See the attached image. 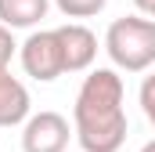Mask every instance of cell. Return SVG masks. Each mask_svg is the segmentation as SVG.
<instances>
[{
    "mask_svg": "<svg viewBox=\"0 0 155 152\" xmlns=\"http://www.w3.org/2000/svg\"><path fill=\"white\" fill-rule=\"evenodd\" d=\"M126 87L119 69H90L72 105V134L83 152H119L126 141Z\"/></svg>",
    "mask_w": 155,
    "mask_h": 152,
    "instance_id": "6da1fadb",
    "label": "cell"
},
{
    "mask_svg": "<svg viewBox=\"0 0 155 152\" xmlns=\"http://www.w3.org/2000/svg\"><path fill=\"white\" fill-rule=\"evenodd\" d=\"M105 51L123 73H148L155 65V18L148 15L116 18L105 33Z\"/></svg>",
    "mask_w": 155,
    "mask_h": 152,
    "instance_id": "7a4b0ae2",
    "label": "cell"
},
{
    "mask_svg": "<svg viewBox=\"0 0 155 152\" xmlns=\"http://www.w3.org/2000/svg\"><path fill=\"white\" fill-rule=\"evenodd\" d=\"M22 69L40 83H51L58 76H65V58H61V43H58V29H36L29 33L25 43L18 47Z\"/></svg>",
    "mask_w": 155,
    "mask_h": 152,
    "instance_id": "3957f363",
    "label": "cell"
},
{
    "mask_svg": "<svg viewBox=\"0 0 155 152\" xmlns=\"http://www.w3.org/2000/svg\"><path fill=\"white\" fill-rule=\"evenodd\" d=\"M69 138H76L69 119L54 109L29 112V119L22 123V152H65Z\"/></svg>",
    "mask_w": 155,
    "mask_h": 152,
    "instance_id": "277c9868",
    "label": "cell"
},
{
    "mask_svg": "<svg viewBox=\"0 0 155 152\" xmlns=\"http://www.w3.org/2000/svg\"><path fill=\"white\" fill-rule=\"evenodd\" d=\"M58 43L65 58V73H87L97 58V36L83 22H65L58 26Z\"/></svg>",
    "mask_w": 155,
    "mask_h": 152,
    "instance_id": "5b68a950",
    "label": "cell"
},
{
    "mask_svg": "<svg viewBox=\"0 0 155 152\" xmlns=\"http://www.w3.org/2000/svg\"><path fill=\"white\" fill-rule=\"evenodd\" d=\"M33 112L29 91L18 76H11V65H0V127H18Z\"/></svg>",
    "mask_w": 155,
    "mask_h": 152,
    "instance_id": "8992f818",
    "label": "cell"
},
{
    "mask_svg": "<svg viewBox=\"0 0 155 152\" xmlns=\"http://www.w3.org/2000/svg\"><path fill=\"white\" fill-rule=\"evenodd\" d=\"M51 0H0V22L11 29H33L47 18Z\"/></svg>",
    "mask_w": 155,
    "mask_h": 152,
    "instance_id": "52a82bcc",
    "label": "cell"
},
{
    "mask_svg": "<svg viewBox=\"0 0 155 152\" xmlns=\"http://www.w3.org/2000/svg\"><path fill=\"white\" fill-rule=\"evenodd\" d=\"M54 4L65 18H94L97 11H105L108 0H54Z\"/></svg>",
    "mask_w": 155,
    "mask_h": 152,
    "instance_id": "ba28073f",
    "label": "cell"
},
{
    "mask_svg": "<svg viewBox=\"0 0 155 152\" xmlns=\"http://www.w3.org/2000/svg\"><path fill=\"white\" fill-rule=\"evenodd\" d=\"M141 109H144V119L155 127V69H148V76L141 80Z\"/></svg>",
    "mask_w": 155,
    "mask_h": 152,
    "instance_id": "9c48e42d",
    "label": "cell"
},
{
    "mask_svg": "<svg viewBox=\"0 0 155 152\" xmlns=\"http://www.w3.org/2000/svg\"><path fill=\"white\" fill-rule=\"evenodd\" d=\"M18 54V43H15V29L0 22V65H11V58Z\"/></svg>",
    "mask_w": 155,
    "mask_h": 152,
    "instance_id": "30bf717a",
    "label": "cell"
},
{
    "mask_svg": "<svg viewBox=\"0 0 155 152\" xmlns=\"http://www.w3.org/2000/svg\"><path fill=\"white\" fill-rule=\"evenodd\" d=\"M134 7H137L141 15H148V18H155V0H134Z\"/></svg>",
    "mask_w": 155,
    "mask_h": 152,
    "instance_id": "8fae6325",
    "label": "cell"
},
{
    "mask_svg": "<svg viewBox=\"0 0 155 152\" xmlns=\"http://www.w3.org/2000/svg\"><path fill=\"white\" fill-rule=\"evenodd\" d=\"M141 152H155V138H152V141H144V145H141Z\"/></svg>",
    "mask_w": 155,
    "mask_h": 152,
    "instance_id": "7c38bea8",
    "label": "cell"
}]
</instances>
